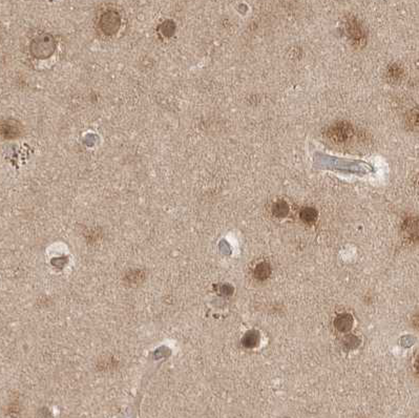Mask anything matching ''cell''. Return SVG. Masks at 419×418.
<instances>
[{
  "label": "cell",
  "instance_id": "cell-1",
  "mask_svg": "<svg viewBox=\"0 0 419 418\" xmlns=\"http://www.w3.org/2000/svg\"><path fill=\"white\" fill-rule=\"evenodd\" d=\"M356 135L354 126L344 121L330 125L325 133V137L328 142L332 145L342 148H347L352 145L353 141H355Z\"/></svg>",
  "mask_w": 419,
  "mask_h": 418
},
{
  "label": "cell",
  "instance_id": "cell-2",
  "mask_svg": "<svg viewBox=\"0 0 419 418\" xmlns=\"http://www.w3.org/2000/svg\"><path fill=\"white\" fill-rule=\"evenodd\" d=\"M57 48V41L52 34L45 33L34 38L31 42V54L36 59H48Z\"/></svg>",
  "mask_w": 419,
  "mask_h": 418
},
{
  "label": "cell",
  "instance_id": "cell-3",
  "mask_svg": "<svg viewBox=\"0 0 419 418\" xmlns=\"http://www.w3.org/2000/svg\"><path fill=\"white\" fill-rule=\"evenodd\" d=\"M346 33L355 46H364L367 42V31L357 18H349L346 23Z\"/></svg>",
  "mask_w": 419,
  "mask_h": 418
},
{
  "label": "cell",
  "instance_id": "cell-4",
  "mask_svg": "<svg viewBox=\"0 0 419 418\" xmlns=\"http://www.w3.org/2000/svg\"><path fill=\"white\" fill-rule=\"evenodd\" d=\"M99 26L105 35L113 36L117 34L121 26V16L117 11H106L102 14L99 21Z\"/></svg>",
  "mask_w": 419,
  "mask_h": 418
},
{
  "label": "cell",
  "instance_id": "cell-5",
  "mask_svg": "<svg viewBox=\"0 0 419 418\" xmlns=\"http://www.w3.org/2000/svg\"><path fill=\"white\" fill-rule=\"evenodd\" d=\"M21 135V124L17 121L8 120L0 123V137L4 139H14Z\"/></svg>",
  "mask_w": 419,
  "mask_h": 418
},
{
  "label": "cell",
  "instance_id": "cell-6",
  "mask_svg": "<svg viewBox=\"0 0 419 418\" xmlns=\"http://www.w3.org/2000/svg\"><path fill=\"white\" fill-rule=\"evenodd\" d=\"M146 278V273L142 269H132L126 272L124 280L131 286H136L141 284Z\"/></svg>",
  "mask_w": 419,
  "mask_h": 418
},
{
  "label": "cell",
  "instance_id": "cell-7",
  "mask_svg": "<svg viewBox=\"0 0 419 418\" xmlns=\"http://www.w3.org/2000/svg\"><path fill=\"white\" fill-rule=\"evenodd\" d=\"M387 79L390 83L392 84H396L399 83L402 78L404 77V70L398 66V64H392V66H390L387 71Z\"/></svg>",
  "mask_w": 419,
  "mask_h": 418
},
{
  "label": "cell",
  "instance_id": "cell-8",
  "mask_svg": "<svg viewBox=\"0 0 419 418\" xmlns=\"http://www.w3.org/2000/svg\"><path fill=\"white\" fill-rule=\"evenodd\" d=\"M242 343L246 348H256L259 344V333L256 330H251L244 335Z\"/></svg>",
  "mask_w": 419,
  "mask_h": 418
},
{
  "label": "cell",
  "instance_id": "cell-9",
  "mask_svg": "<svg viewBox=\"0 0 419 418\" xmlns=\"http://www.w3.org/2000/svg\"><path fill=\"white\" fill-rule=\"evenodd\" d=\"M271 275V267L268 263H259L255 269V278L258 280H265Z\"/></svg>",
  "mask_w": 419,
  "mask_h": 418
},
{
  "label": "cell",
  "instance_id": "cell-10",
  "mask_svg": "<svg viewBox=\"0 0 419 418\" xmlns=\"http://www.w3.org/2000/svg\"><path fill=\"white\" fill-rule=\"evenodd\" d=\"M300 217L302 221L305 222L306 224L312 225L317 220V211L312 207H305L301 210Z\"/></svg>",
  "mask_w": 419,
  "mask_h": 418
},
{
  "label": "cell",
  "instance_id": "cell-11",
  "mask_svg": "<svg viewBox=\"0 0 419 418\" xmlns=\"http://www.w3.org/2000/svg\"><path fill=\"white\" fill-rule=\"evenodd\" d=\"M335 327L339 330V331H348L351 329L352 325H353V320L351 318V315L349 314H343L339 315L338 318L335 320Z\"/></svg>",
  "mask_w": 419,
  "mask_h": 418
},
{
  "label": "cell",
  "instance_id": "cell-12",
  "mask_svg": "<svg viewBox=\"0 0 419 418\" xmlns=\"http://www.w3.org/2000/svg\"><path fill=\"white\" fill-rule=\"evenodd\" d=\"M289 212V206L284 201H279L272 206V213L277 218H285Z\"/></svg>",
  "mask_w": 419,
  "mask_h": 418
},
{
  "label": "cell",
  "instance_id": "cell-13",
  "mask_svg": "<svg viewBox=\"0 0 419 418\" xmlns=\"http://www.w3.org/2000/svg\"><path fill=\"white\" fill-rule=\"evenodd\" d=\"M161 27L163 28V34L165 36H167V37H170V36L173 34V32H175V28H176L175 24H173V23H171V21H166L165 23L161 25Z\"/></svg>",
  "mask_w": 419,
  "mask_h": 418
},
{
  "label": "cell",
  "instance_id": "cell-14",
  "mask_svg": "<svg viewBox=\"0 0 419 418\" xmlns=\"http://www.w3.org/2000/svg\"><path fill=\"white\" fill-rule=\"evenodd\" d=\"M355 341H357V338H356V336H354V338L352 340V342H350V338H349V336H347L346 338H345V341H344V345L345 346H347V347H353V346H355Z\"/></svg>",
  "mask_w": 419,
  "mask_h": 418
}]
</instances>
